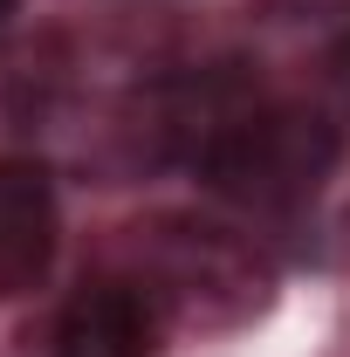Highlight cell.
Masks as SVG:
<instances>
[{
  "instance_id": "5",
  "label": "cell",
  "mask_w": 350,
  "mask_h": 357,
  "mask_svg": "<svg viewBox=\"0 0 350 357\" xmlns=\"http://www.w3.org/2000/svg\"><path fill=\"white\" fill-rule=\"evenodd\" d=\"M7 14H14V0H0V21H7Z\"/></svg>"
},
{
  "instance_id": "3",
  "label": "cell",
  "mask_w": 350,
  "mask_h": 357,
  "mask_svg": "<svg viewBox=\"0 0 350 357\" xmlns=\"http://www.w3.org/2000/svg\"><path fill=\"white\" fill-rule=\"evenodd\" d=\"M55 261V185L42 165L0 158V303L28 296Z\"/></svg>"
},
{
  "instance_id": "4",
  "label": "cell",
  "mask_w": 350,
  "mask_h": 357,
  "mask_svg": "<svg viewBox=\"0 0 350 357\" xmlns=\"http://www.w3.org/2000/svg\"><path fill=\"white\" fill-rule=\"evenodd\" d=\"M158 310L131 282H96L83 289L55 323V357H151Z\"/></svg>"
},
{
  "instance_id": "1",
  "label": "cell",
  "mask_w": 350,
  "mask_h": 357,
  "mask_svg": "<svg viewBox=\"0 0 350 357\" xmlns=\"http://www.w3.org/2000/svg\"><path fill=\"white\" fill-rule=\"evenodd\" d=\"M192 172L213 185L220 199L248 213H289L316 199V185L337 165V124L303 103H261L227 83L192 137Z\"/></svg>"
},
{
  "instance_id": "2",
  "label": "cell",
  "mask_w": 350,
  "mask_h": 357,
  "mask_svg": "<svg viewBox=\"0 0 350 357\" xmlns=\"http://www.w3.org/2000/svg\"><path fill=\"white\" fill-rule=\"evenodd\" d=\"M131 282L158 316L185 323H241L268 303V268L248 241L206 220H158L131 241Z\"/></svg>"
}]
</instances>
